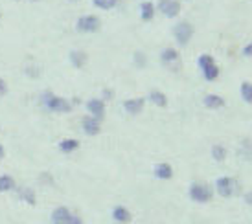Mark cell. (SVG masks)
Listing matches in <instances>:
<instances>
[{
	"label": "cell",
	"mask_w": 252,
	"mask_h": 224,
	"mask_svg": "<svg viewBox=\"0 0 252 224\" xmlns=\"http://www.w3.org/2000/svg\"><path fill=\"white\" fill-rule=\"evenodd\" d=\"M31 2H39V0H31Z\"/></svg>",
	"instance_id": "obj_33"
},
{
	"label": "cell",
	"mask_w": 252,
	"mask_h": 224,
	"mask_svg": "<svg viewBox=\"0 0 252 224\" xmlns=\"http://www.w3.org/2000/svg\"><path fill=\"white\" fill-rule=\"evenodd\" d=\"M227 105V99L219 94H206L203 97V107H206L208 111H221Z\"/></svg>",
	"instance_id": "obj_13"
},
{
	"label": "cell",
	"mask_w": 252,
	"mask_h": 224,
	"mask_svg": "<svg viewBox=\"0 0 252 224\" xmlns=\"http://www.w3.org/2000/svg\"><path fill=\"white\" fill-rule=\"evenodd\" d=\"M17 193H19V199L26 202L28 206H35L37 204V197H35V191L31 187H19Z\"/></svg>",
	"instance_id": "obj_20"
},
{
	"label": "cell",
	"mask_w": 252,
	"mask_h": 224,
	"mask_svg": "<svg viewBox=\"0 0 252 224\" xmlns=\"http://www.w3.org/2000/svg\"><path fill=\"white\" fill-rule=\"evenodd\" d=\"M111 217H113V221L116 224H129L133 221V213H131V209L127 206H122V204H118L113 208L111 211Z\"/></svg>",
	"instance_id": "obj_11"
},
{
	"label": "cell",
	"mask_w": 252,
	"mask_h": 224,
	"mask_svg": "<svg viewBox=\"0 0 252 224\" xmlns=\"http://www.w3.org/2000/svg\"><path fill=\"white\" fill-rule=\"evenodd\" d=\"M122 109L125 114H129V116H138V114H142L145 109V97H129V99H125L122 103Z\"/></svg>",
	"instance_id": "obj_8"
},
{
	"label": "cell",
	"mask_w": 252,
	"mask_h": 224,
	"mask_svg": "<svg viewBox=\"0 0 252 224\" xmlns=\"http://www.w3.org/2000/svg\"><path fill=\"white\" fill-rule=\"evenodd\" d=\"M4 157H6V149H4V145L0 143V160H2Z\"/></svg>",
	"instance_id": "obj_32"
},
{
	"label": "cell",
	"mask_w": 252,
	"mask_h": 224,
	"mask_svg": "<svg viewBox=\"0 0 252 224\" xmlns=\"http://www.w3.org/2000/svg\"><path fill=\"white\" fill-rule=\"evenodd\" d=\"M0 19H2V17H0Z\"/></svg>",
	"instance_id": "obj_36"
},
{
	"label": "cell",
	"mask_w": 252,
	"mask_h": 224,
	"mask_svg": "<svg viewBox=\"0 0 252 224\" xmlns=\"http://www.w3.org/2000/svg\"><path fill=\"white\" fill-rule=\"evenodd\" d=\"M85 111H87L89 116L103 121L105 120V112H107V103L101 97H91V99L85 101Z\"/></svg>",
	"instance_id": "obj_6"
},
{
	"label": "cell",
	"mask_w": 252,
	"mask_h": 224,
	"mask_svg": "<svg viewBox=\"0 0 252 224\" xmlns=\"http://www.w3.org/2000/svg\"><path fill=\"white\" fill-rule=\"evenodd\" d=\"M118 2L120 0H92V6L101 9V11H111V9H115L118 6Z\"/></svg>",
	"instance_id": "obj_24"
},
{
	"label": "cell",
	"mask_w": 252,
	"mask_h": 224,
	"mask_svg": "<svg viewBox=\"0 0 252 224\" xmlns=\"http://www.w3.org/2000/svg\"><path fill=\"white\" fill-rule=\"evenodd\" d=\"M70 217H72V211H70L67 206H57V208L52 211V215H50V221L52 224H67Z\"/></svg>",
	"instance_id": "obj_18"
},
{
	"label": "cell",
	"mask_w": 252,
	"mask_h": 224,
	"mask_svg": "<svg viewBox=\"0 0 252 224\" xmlns=\"http://www.w3.org/2000/svg\"><path fill=\"white\" fill-rule=\"evenodd\" d=\"M239 96L247 105H252V81H243L239 85Z\"/></svg>",
	"instance_id": "obj_23"
},
{
	"label": "cell",
	"mask_w": 252,
	"mask_h": 224,
	"mask_svg": "<svg viewBox=\"0 0 252 224\" xmlns=\"http://www.w3.org/2000/svg\"><path fill=\"white\" fill-rule=\"evenodd\" d=\"M215 193L223 199H232L237 193V182L232 177H219L215 179Z\"/></svg>",
	"instance_id": "obj_5"
},
{
	"label": "cell",
	"mask_w": 252,
	"mask_h": 224,
	"mask_svg": "<svg viewBox=\"0 0 252 224\" xmlns=\"http://www.w3.org/2000/svg\"><path fill=\"white\" fill-rule=\"evenodd\" d=\"M133 61H135V67L138 68H145V63H147V57H145L144 52H135V55H133Z\"/></svg>",
	"instance_id": "obj_26"
},
{
	"label": "cell",
	"mask_w": 252,
	"mask_h": 224,
	"mask_svg": "<svg viewBox=\"0 0 252 224\" xmlns=\"http://www.w3.org/2000/svg\"><path fill=\"white\" fill-rule=\"evenodd\" d=\"M113 97H115V92H113L111 89H103V90H101V99H103L105 103H107V101H111Z\"/></svg>",
	"instance_id": "obj_28"
},
{
	"label": "cell",
	"mask_w": 252,
	"mask_h": 224,
	"mask_svg": "<svg viewBox=\"0 0 252 224\" xmlns=\"http://www.w3.org/2000/svg\"><path fill=\"white\" fill-rule=\"evenodd\" d=\"M188 197L195 204H208L214 199V189L206 182H191L188 187Z\"/></svg>",
	"instance_id": "obj_2"
},
{
	"label": "cell",
	"mask_w": 252,
	"mask_h": 224,
	"mask_svg": "<svg viewBox=\"0 0 252 224\" xmlns=\"http://www.w3.org/2000/svg\"><path fill=\"white\" fill-rule=\"evenodd\" d=\"M241 55L247 57V59H252V41H249V43L241 48Z\"/></svg>",
	"instance_id": "obj_27"
},
{
	"label": "cell",
	"mask_w": 252,
	"mask_h": 224,
	"mask_svg": "<svg viewBox=\"0 0 252 224\" xmlns=\"http://www.w3.org/2000/svg\"><path fill=\"white\" fill-rule=\"evenodd\" d=\"M173 165L168 164V162H159V164H155L153 167V177L157 180H162V182H166V180H171L173 179Z\"/></svg>",
	"instance_id": "obj_10"
},
{
	"label": "cell",
	"mask_w": 252,
	"mask_h": 224,
	"mask_svg": "<svg viewBox=\"0 0 252 224\" xmlns=\"http://www.w3.org/2000/svg\"><path fill=\"white\" fill-rule=\"evenodd\" d=\"M15 2H19V0H15Z\"/></svg>",
	"instance_id": "obj_35"
},
{
	"label": "cell",
	"mask_w": 252,
	"mask_h": 224,
	"mask_svg": "<svg viewBox=\"0 0 252 224\" xmlns=\"http://www.w3.org/2000/svg\"><path fill=\"white\" fill-rule=\"evenodd\" d=\"M140 19H142V22H151L155 19V13H157V4H153L151 0H144V2H140Z\"/></svg>",
	"instance_id": "obj_14"
},
{
	"label": "cell",
	"mask_w": 252,
	"mask_h": 224,
	"mask_svg": "<svg viewBox=\"0 0 252 224\" xmlns=\"http://www.w3.org/2000/svg\"><path fill=\"white\" fill-rule=\"evenodd\" d=\"M41 105L48 112H54V114H70L74 111V107H72V103L67 97L55 96L54 92H50V90H46V92L41 94Z\"/></svg>",
	"instance_id": "obj_1"
},
{
	"label": "cell",
	"mask_w": 252,
	"mask_h": 224,
	"mask_svg": "<svg viewBox=\"0 0 252 224\" xmlns=\"http://www.w3.org/2000/svg\"><path fill=\"white\" fill-rule=\"evenodd\" d=\"M212 63H215V57L212 55V53H201V55L197 57V68L199 70L206 68L208 65H212Z\"/></svg>",
	"instance_id": "obj_25"
},
{
	"label": "cell",
	"mask_w": 252,
	"mask_h": 224,
	"mask_svg": "<svg viewBox=\"0 0 252 224\" xmlns=\"http://www.w3.org/2000/svg\"><path fill=\"white\" fill-rule=\"evenodd\" d=\"M181 9H183L181 0H159V4H157V11H160L166 19L179 17L181 15Z\"/></svg>",
	"instance_id": "obj_7"
},
{
	"label": "cell",
	"mask_w": 252,
	"mask_h": 224,
	"mask_svg": "<svg viewBox=\"0 0 252 224\" xmlns=\"http://www.w3.org/2000/svg\"><path fill=\"white\" fill-rule=\"evenodd\" d=\"M101 30V19L98 15H81L76 21L77 33H98Z\"/></svg>",
	"instance_id": "obj_4"
},
{
	"label": "cell",
	"mask_w": 252,
	"mask_h": 224,
	"mask_svg": "<svg viewBox=\"0 0 252 224\" xmlns=\"http://www.w3.org/2000/svg\"><path fill=\"white\" fill-rule=\"evenodd\" d=\"M243 199H245V202H247L249 206H252V191H247V193L243 195Z\"/></svg>",
	"instance_id": "obj_31"
},
{
	"label": "cell",
	"mask_w": 252,
	"mask_h": 224,
	"mask_svg": "<svg viewBox=\"0 0 252 224\" xmlns=\"http://www.w3.org/2000/svg\"><path fill=\"white\" fill-rule=\"evenodd\" d=\"M81 147V142L77 138H63L61 142L57 143V149L61 151L63 155H72Z\"/></svg>",
	"instance_id": "obj_17"
},
{
	"label": "cell",
	"mask_w": 252,
	"mask_h": 224,
	"mask_svg": "<svg viewBox=\"0 0 252 224\" xmlns=\"http://www.w3.org/2000/svg\"><path fill=\"white\" fill-rule=\"evenodd\" d=\"M8 83H6V79L4 77H0V97H4L6 94H8Z\"/></svg>",
	"instance_id": "obj_29"
},
{
	"label": "cell",
	"mask_w": 252,
	"mask_h": 224,
	"mask_svg": "<svg viewBox=\"0 0 252 224\" xmlns=\"http://www.w3.org/2000/svg\"><path fill=\"white\" fill-rule=\"evenodd\" d=\"M201 74L205 77V81L208 83H214L219 79V75H221V68L217 67V63H212V65H208L206 68H203L201 70Z\"/></svg>",
	"instance_id": "obj_19"
},
{
	"label": "cell",
	"mask_w": 252,
	"mask_h": 224,
	"mask_svg": "<svg viewBox=\"0 0 252 224\" xmlns=\"http://www.w3.org/2000/svg\"><path fill=\"white\" fill-rule=\"evenodd\" d=\"M160 63L162 65H166V67H173V65H179L181 63V52L177 50V48H164L160 52Z\"/></svg>",
	"instance_id": "obj_12"
},
{
	"label": "cell",
	"mask_w": 252,
	"mask_h": 224,
	"mask_svg": "<svg viewBox=\"0 0 252 224\" xmlns=\"http://www.w3.org/2000/svg\"><path fill=\"white\" fill-rule=\"evenodd\" d=\"M81 129H83V133L87 136L96 138V136L101 134V121L87 114V116H83V120H81Z\"/></svg>",
	"instance_id": "obj_9"
},
{
	"label": "cell",
	"mask_w": 252,
	"mask_h": 224,
	"mask_svg": "<svg viewBox=\"0 0 252 224\" xmlns=\"http://www.w3.org/2000/svg\"><path fill=\"white\" fill-rule=\"evenodd\" d=\"M70 2H77V0H70Z\"/></svg>",
	"instance_id": "obj_34"
},
{
	"label": "cell",
	"mask_w": 252,
	"mask_h": 224,
	"mask_svg": "<svg viewBox=\"0 0 252 224\" xmlns=\"http://www.w3.org/2000/svg\"><path fill=\"white\" fill-rule=\"evenodd\" d=\"M69 61L72 68H76V70H81V68L87 67V63H89V53L83 52V50H72L69 53Z\"/></svg>",
	"instance_id": "obj_15"
},
{
	"label": "cell",
	"mask_w": 252,
	"mask_h": 224,
	"mask_svg": "<svg viewBox=\"0 0 252 224\" xmlns=\"http://www.w3.org/2000/svg\"><path fill=\"white\" fill-rule=\"evenodd\" d=\"M210 157L214 158L215 162H225L227 157H229V151H227V147L223 143H214L210 147Z\"/></svg>",
	"instance_id": "obj_21"
},
{
	"label": "cell",
	"mask_w": 252,
	"mask_h": 224,
	"mask_svg": "<svg viewBox=\"0 0 252 224\" xmlns=\"http://www.w3.org/2000/svg\"><path fill=\"white\" fill-rule=\"evenodd\" d=\"M17 189V182L11 175H0V193H8Z\"/></svg>",
	"instance_id": "obj_22"
},
{
	"label": "cell",
	"mask_w": 252,
	"mask_h": 224,
	"mask_svg": "<svg viewBox=\"0 0 252 224\" xmlns=\"http://www.w3.org/2000/svg\"><path fill=\"white\" fill-rule=\"evenodd\" d=\"M171 33H173V39H175L177 45L184 48V46H188L191 43V39L195 35V28H193V24L190 21H181V22H177L173 26Z\"/></svg>",
	"instance_id": "obj_3"
},
{
	"label": "cell",
	"mask_w": 252,
	"mask_h": 224,
	"mask_svg": "<svg viewBox=\"0 0 252 224\" xmlns=\"http://www.w3.org/2000/svg\"><path fill=\"white\" fill-rule=\"evenodd\" d=\"M67 224H85V223H83V219H81L79 215H72L69 221H67Z\"/></svg>",
	"instance_id": "obj_30"
},
{
	"label": "cell",
	"mask_w": 252,
	"mask_h": 224,
	"mask_svg": "<svg viewBox=\"0 0 252 224\" xmlns=\"http://www.w3.org/2000/svg\"><path fill=\"white\" fill-rule=\"evenodd\" d=\"M147 99H149L155 107H159V109H166V107L169 105V99H168V96H166V92H162V90H159V89L149 90Z\"/></svg>",
	"instance_id": "obj_16"
}]
</instances>
